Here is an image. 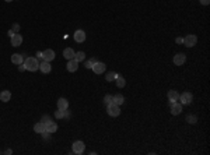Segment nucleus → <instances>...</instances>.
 Instances as JSON below:
<instances>
[{"label": "nucleus", "mask_w": 210, "mask_h": 155, "mask_svg": "<svg viewBox=\"0 0 210 155\" xmlns=\"http://www.w3.org/2000/svg\"><path fill=\"white\" fill-rule=\"evenodd\" d=\"M52 122H53V120H52V119L51 117H49V116L48 115H46V116H43V117L42 119H41V123H42V125L43 126H45V127H46V126H48V125H51V123Z\"/></svg>", "instance_id": "obj_24"}, {"label": "nucleus", "mask_w": 210, "mask_h": 155, "mask_svg": "<svg viewBox=\"0 0 210 155\" xmlns=\"http://www.w3.org/2000/svg\"><path fill=\"white\" fill-rule=\"evenodd\" d=\"M181 112H182V105H181L179 102H174V103H171V113H172L174 116L179 115Z\"/></svg>", "instance_id": "obj_11"}, {"label": "nucleus", "mask_w": 210, "mask_h": 155, "mask_svg": "<svg viewBox=\"0 0 210 155\" xmlns=\"http://www.w3.org/2000/svg\"><path fill=\"white\" fill-rule=\"evenodd\" d=\"M186 60V56L183 53H177V55L174 56V64L175 66H182Z\"/></svg>", "instance_id": "obj_10"}, {"label": "nucleus", "mask_w": 210, "mask_h": 155, "mask_svg": "<svg viewBox=\"0 0 210 155\" xmlns=\"http://www.w3.org/2000/svg\"><path fill=\"white\" fill-rule=\"evenodd\" d=\"M91 70L94 71L95 74H101L107 70V66H105V63H102V62H95L94 66L91 67Z\"/></svg>", "instance_id": "obj_5"}, {"label": "nucleus", "mask_w": 210, "mask_h": 155, "mask_svg": "<svg viewBox=\"0 0 210 155\" xmlns=\"http://www.w3.org/2000/svg\"><path fill=\"white\" fill-rule=\"evenodd\" d=\"M95 62H97L95 59H91V60H87V62H85V67H87V69H91V67L94 66Z\"/></svg>", "instance_id": "obj_29"}, {"label": "nucleus", "mask_w": 210, "mask_h": 155, "mask_svg": "<svg viewBox=\"0 0 210 155\" xmlns=\"http://www.w3.org/2000/svg\"><path fill=\"white\" fill-rule=\"evenodd\" d=\"M55 116H56V119H64V117H67V112L66 110L58 109V112H55Z\"/></svg>", "instance_id": "obj_23"}, {"label": "nucleus", "mask_w": 210, "mask_h": 155, "mask_svg": "<svg viewBox=\"0 0 210 155\" xmlns=\"http://www.w3.org/2000/svg\"><path fill=\"white\" fill-rule=\"evenodd\" d=\"M69 108V101L66 98H59L58 101V109H62V110H67Z\"/></svg>", "instance_id": "obj_15"}, {"label": "nucleus", "mask_w": 210, "mask_h": 155, "mask_svg": "<svg viewBox=\"0 0 210 155\" xmlns=\"http://www.w3.org/2000/svg\"><path fill=\"white\" fill-rule=\"evenodd\" d=\"M39 70L42 71L43 74H46V73H51V70H52V66L49 64V62H45L43 60L42 63L39 64Z\"/></svg>", "instance_id": "obj_16"}, {"label": "nucleus", "mask_w": 210, "mask_h": 155, "mask_svg": "<svg viewBox=\"0 0 210 155\" xmlns=\"http://www.w3.org/2000/svg\"><path fill=\"white\" fill-rule=\"evenodd\" d=\"M116 76H118V74L116 73H113V71H111V73H108L107 74V77H105V78H107V81H113V80H116Z\"/></svg>", "instance_id": "obj_26"}, {"label": "nucleus", "mask_w": 210, "mask_h": 155, "mask_svg": "<svg viewBox=\"0 0 210 155\" xmlns=\"http://www.w3.org/2000/svg\"><path fill=\"white\" fill-rule=\"evenodd\" d=\"M34 131H35V133H38V134H42L43 131H45V126L42 125V123H37V125L34 126Z\"/></svg>", "instance_id": "obj_22"}, {"label": "nucleus", "mask_w": 210, "mask_h": 155, "mask_svg": "<svg viewBox=\"0 0 210 155\" xmlns=\"http://www.w3.org/2000/svg\"><path fill=\"white\" fill-rule=\"evenodd\" d=\"M67 71H70V73H74V71L79 69V62L76 60V59H70V60H67Z\"/></svg>", "instance_id": "obj_7"}, {"label": "nucleus", "mask_w": 210, "mask_h": 155, "mask_svg": "<svg viewBox=\"0 0 210 155\" xmlns=\"http://www.w3.org/2000/svg\"><path fill=\"white\" fill-rule=\"evenodd\" d=\"M11 63L23 64V63H24V56L20 55V53H14V55H11Z\"/></svg>", "instance_id": "obj_14"}, {"label": "nucleus", "mask_w": 210, "mask_h": 155, "mask_svg": "<svg viewBox=\"0 0 210 155\" xmlns=\"http://www.w3.org/2000/svg\"><path fill=\"white\" fill-rule=\"evenodd\" d=\"M74 41L76 42H79V43H81V42H84L85 41V32L83 30H77L76 32H74Z\"/></svg>", "instance_id": "obj_12"}, {"label": "nucleus", "mask_w": 210, "mask_h": 155, "mask_svg": "<svg viewBox=\"0 0 210 155\" xmlns=\"http://www.w3.org/2000/svg\"><path fill=\"white\" fill-rule=\"evenodd\" d=\"M84 148H85V145H84V143L83 141H74L73 143V152L74 154H83L84 152Z\"/></svg>", "instance_id": "obj_6"}, {"label": "nucleus", "mask_w": 210, "mask_h": 155, "mask_svg": "<svg viewBox=\"0 0 210 155\" xmlns=\"http://www.w3.org/2000/svg\"><path fill=\"white\" fill-rule=\"evenodd\" d=\"M175 42H177V43H182L183 42V38H177V39H175Z\"/></svg>", "instance_id": "obj_32"}, {"label": "nucleus", "mask_w": 210, "mask_h": 155, "mask_svg": "<svg viewBox=\"0 0 210 155\" xmlns=\"http://www.w3.org/2000/svg\"><path fill=\"white\" fill-rule=\"evenodd\" d=\"M107 112L109 116H112V117H116V116L121 115V109H119V105H115V103H111V105H108L107 106Z\"/></svg>", "instance_id": "obj_4"}, {"label": "nucleus", "mask_w": 210, "mask_h": 155, "mask_svg": "<svg viewBox=\"0 0 210 155\" xmlns=\"http://www.w3.org/2000/svg\"><path fill=\"white\" fill-rule=\"evenodd\" d=\"M196 42H198V37L196 35H193V34H189V35H186L185 38H183V45L186 46V48H192V46H195Z\"/></svg>", "instance_id": "obj_2"}, {"label": "nucleus", "mask_w": 210, "mask_h": 155, "mask_svg": "<svg viewBox=\"0 0 210 155\" xmlns=\"http://www.w3.org/2000/svg\"><path fill=\"white\" fill-rule=\"evenodd\" d=\"M74 55H76V53H74V50L72 48H66L63 50V58L66 59V60H70V59H74Z\"/></svg>", "instance_id": "obj_18"}, {"label": "nucleus", "mask_w": 210, "mask_h": 155, "mask_svg": "<svg viewBox=\"0 0 210 155\" xmlns=\"http://www.w3.org/2000/svg\"><path fill=\"white\" fill-rule=\"evenodd\" d=\"M45 130L46 131H48V133H56V130H58V125H56V123L55 122H52L51 123V125H48V126H46V127H45Z\"/></svg>", "instance_id": "obj_21"}, {"label": "nucleus", "mask_w": 210, "mask_h": 155, "mask_svg": "<svg viewBox=\"0 0 210 155\" xmlns=\"http://www.w3.org/2000/svg\"><path fill=\"white\" fill-rule=\"evenodd\" d=\"M178 101L181 102V105H191L192 101H193V95L191 92H182L179 95V99Z\"/></svg>", "instance_id": "obj_3"}, {"label": "nucleus", "mask_w": 210, "mask_h": 155, "mask_svg": "<svg viewBox=\"0 0 210 155\" xmlns=\"http://www.w3.org/2000/svg\"><path fill=\"white\" fill-rule=\"evenodd\" d=\"M19 66H20V67H19V70H20V71H24V70H25L24 64H19Z\"/></svg>", "instance_id": "obj_33"}, {"label": "nucleus", "mask_w": 210, "mask_h": 155, "mask_svg": "<svg viewBox=\"0 0 210 155\" xmlns=\"http://www.w3.org/2000/svg\"><path fill=\"white\" fill-rule=\"evenodd\" d=\"M10 99H11V92L9 89H4V91L0 92V101L2 102H9Z\"/></svg>", "instance_id": "obj_17"}, {"label": "nucleus", "mask_w": 210, "mask_h": 155, "mask_svg": "<svg viewBox=\"0 0 210 155\" xmlns=\"http://www.w3.org/2000/svg\"><path fill=\"white\" fill-rule=\"evenodd\" d=\"M186 122L191 123V125H195L198 122V119H196V116H186Z\"/></svg>", "instance_id": "obj_27"}, {"label": "nucleus", "mask_w": 210, "mask_h": 155, "mask_svg": "<svg viewBox=\"0 0 210 155\" xmlns=\"http://www.w3.org/2000/svg\"><path fill=\"white\" fill-rule=\"evenodd\" d=\"M11 30L14 31V32H19V31H20V25H19V24H14V25H13Z\"/></svg>", "instance_id": "obj_30"}, {"label": "nucleus", "mask_w": 210, "mask_h": 155, "mask_svg": "<svg viewBox=\"0 0 210 155\" xmlns=\"http://www.w3.org/2000/svg\"><path fill=\"white\" fill-rule=\"evenodd\" d=\"M178 99H179V94H178L175 89H171V91H168V101H170V103L177 102Z\"/></svg>", "instance_id": "obj_13"}, {"label": "nucleus", "mask_w": 210, "mask_h": 155, "mask_svg": "<svg viewBox=\"0 0 210 155\" xmlns=\"http://www.w3.org/2000/svg\"><path fill=\"white\" fill-rule=\"evenodd\" d=\"M112 102L115 103V105H122V103L125 102V98H123V95L121 94H116L112 97Z\"/></svg>", "instance_id": "obj_19"}, {"label": "nucleus", "mask_w": 210, "mask_h": 155, "mask_svg": "<svg viewBox=\"0 0 210 155\" xmlns=\"http://www.w3.org/2000/svg\"><path fill=\"white\" fill-rule=\"evenodd\" d=\"M6 2H9V3H10V2H14V0H6Z\"/></svg>", "instance_id": "obj_35"}, {"label": "nucleus", "mask_w": 210, "mask_h": 155, "mask_svg": "<svg viewBox=\"0 0 210 155\" xmlns=\"http://www.w3.org/2000/svg\"><path fill=\"white\" fill-rule=\"evenodd\" d=\"M115 81H116V85H118V88H123V87L126 85V80L123 78L122 76H119V74L116 76V80H115Z\"/></svg>", "instance_id": "obj_20"}, {"label": "nucleus", "mask_w": 210, "mask_h": 155, "mask_svg": "<svg viewBox=\"0 0 210 155\" xmlns=\"http://www.w3.org/2000/svg\"><path fill=\"white\" fill-rule=\"evenodd\" d=\"M42 59L45 62H52L55 59V52L52 50V49H46V50L42 52Z\"/></svg>", "instance_id": "obj_9"}, {"label": "nucleus", "mask_w": 210, "mask_h": 155, "mask_svg": "<svg viewBox=\"0 0 210 155\" xmlns=\"http://www.w3.org/2000/svg\"><path fill=\"white\" fill-rule=\"evenodd\" d=\"M24 67L25 70L28 71H37L39 70V63H38V60L35 58H27L24 60Z\"/></svg>", "instance_id": "obj_1"}, {"label": "nucleus", "mask_w": 210, "mask_h": 155, "mask_svg": "<svg viewBox=\"0 0 210 155\" xmlns=\"http://www.w3.org/2000/svg\"><path fill=\"white\" fill-rule=\"evenodd\" d=\"M104 102H105V105H111L112 103V95H105V98H104Z\"/></svg>", "instance_id": "obj_28"}, {"label": "nucleus", "mask_w": 210, "mask_h": 155, "mask_svg": "<svg viewBox=\"0 0 210 155\" xmlns=\"http://www.w3.org/2000/svg\"><path fill=\"white\" fill-rule=\"evenodd\" d=\"M7 34H9V37L11 38V37H13V35H14L15 32H14V31H13V30H10V31H9V32H7Z\"/></svg>", "instance_id": "obj_34"}, {"label": "nucleus", "mask_w": 210, "mask_h": 155, "mask_svg": "<svg viewBox=\"0 0 210 155\" xmlns=\"http://www.w3.org/2000/svg\"><path fill=\"white\" fill-rule=\"evenodd\" d=\"M74 59H76L77 62H83L85 59V53L84 52H77L76 55H74Z\"/></svg>", "instance_id": "obj_25"}, {"label": "nucleus", "mask_w": 210, "mask_h": 155, "mask_svg": "<svg viewBox=\"0 0 210 155\" xmlns=\"http://www.w3.org/2000/svg\"><path fill=\"white\" fill-rule=\"evenodd\" d=\"M209 3H210V0H200V4H203V6H207Z\"/></svg>", "instance_id": "obj_31"}, {"label": "nucleus", "mask_w": 210, "mask_h": 155, "mask_svg": "<svg viewBox=\"0 0 210 155\" xmlns=\"http://www.w3.org/2000/svg\"><path fill=\"white\" fill-rule=\"evenodd\" d=\"M10 41H11V46H15V48H17V46H20L23 43V35L15 32L14 35L10 38Z\"/></svg>", "instance_id": "obj_8"}]
</instances>
